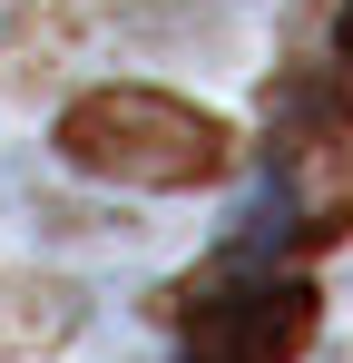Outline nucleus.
I'll return each instance as SVG.
<instances>
[{"mask_svg":"<svg viewBox=\"0 0 353 363\" xmlns=\"http://www.w3.org/2000/svg\"><path fill=\"white\" fill-rule=\"evenodd\" d=\"M167 314L186 334V363H294L314 344V275L265 265V255H226L216 275H186L167 285Z\"/></svg>","mask_w":353,"mask_h":363,"instance_id":"f03ea898","label":"nucleus"},{"mask_svg":"<svg viewBox=\"0 0 353 363\" xmlns=\"http://www.w3.org/2000/svg\"><path fill=\"white\" fill-rule=\"evenodd\" d=\"M79 324H89V295H79V285L30 275V265H0V363H20V354H59Z\"/></svg>","mask_w":353,"mask_h":363,"instance_id":"7ed1b4c3","label":"nucleus"},{"mask_svg":"<svg viewBox=\"0 0 353 363\" xmlns=\"http://www.w3.org/2000/svg\"><path fill=\"white\" fill-rule=\"evenodd\" d=\"M59 157L79 177H108V186H206L226 167V118L176 99V89H147V79H108V89H79L59 108Z\"/></svg>","mask_w":353,"mask_h":363,"instance_id":"f257e3e1","label":"nucleus"}]
</instances>
